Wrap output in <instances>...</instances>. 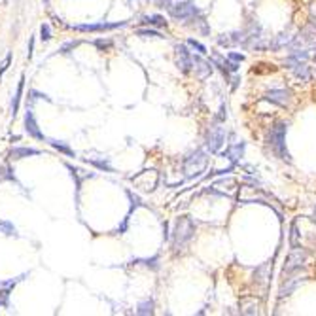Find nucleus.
<instances>
[{
  "mask_svg": "<svg viewBox=\"0 0 316 316\" xmlns=\"http://www.w3.org/2000/svg\"><path fill=\"white\" fill-rule=\"evenodd\" d=\"M134 34H136V36H142V38H163L158 31H154V29H138Z\"/></svg>",
  "mask_w": 316,
  "mask_h": 316,
  "instance_id": "21",
  "label": "nucleus"
},
{
  "mask_svg": "<svg viewBox=\"0 0 316 316\" xmlns=\"http://www.w3.org/2000/svg\"><path fill=\"white\" fill-rule=\"evenodd\" d=\"M42 2H44V6H49V2H51V0H42Z\"/></svg>",
  "mask_w": 316,
  "mask_h": 316,
  "instance_id": "38",
  "label": "nucleus"
},
{
  "mask_svg": "<svg viewBox=\"0 0 316 316\" xmlns=\"http://www.w3.org/2000/svg\"><path fill=\"white\" fill-rule=\"evenodd\" d=\"M10 64H12V53H8V55H6V59H4V63L0 64V80H2L4 72L10 68Z\"/></svg>",
  "mask_w": 316,
  "mask_h": 316,
  "instance_id": "27",
  "label": "nucleus"
},
{
  "mask_svg": "<svg viewBox=\"0 0 316 316\" xmlns=\"http://www.w3.org/2000/svg\"><path fill=\"white\" fill-rule=\"evenodd\" d=\"M0 233L6 235V237H19L15 225H13L12 221H8V220H0Z\"/></svg>",
  "mask_w": 316,
  "mask_h": 316,
  "instance_id": "17",
  "label": "nucleus"
},
{
  "mask_svg": "<svg viewBox=\"0 0 316 316\" xmlns=\"http://www.w3.org/2000/svg\"><path fill=\"white\" fill-rule=\"evenodd\" d=\"M170 15L178 21H193L195 17H199L201 12L195 8L193 2H180V4H172L169 8Z\"/></svg>",
  "mask_w": 316,
  "mask_h": 316,
  "instance_id": "4",
  "label": "nucleus"
},
{
  "mask_svg": "<svg viewBox=\"0 0 316 316\" xmlns=\"http://www.w3.org/2000/svg\"><path fill=\"white\" fill-rule=\"evenodd\" d=\"M174 51H176V66H178V70L182 74H188L193 68V59H191V53L188 51V46L178 44L174 48Z\"/></svg>",
  "mask_w": 316,
  "mask_h": 316,
  "instance_id": "8",
  "label": "nucleus"
},
{
  "mask_svg": "<svg viewBox=\"0 0 316 316\" xmlns=\"http://www.w3.org/2000/svg\"><path fill=\"white\" fill-rule=\"evenodd\" d=\"M0 180H15L10 167H0Z\"/></svg>",
  "mask_w": 316,
  "mask_h": 316,
  "instance_id": "26",
  "label": "nucleus"
},
{
  "mask_svg": "<svg viewBox=\"0 0 316 316\" xmlns=\"http://www.w3.org/2000/svg\"><path fill=\"white\" fill-rule=\"evenodd\" d=\"M136 313H138V315H154V301H152V299H146V301L138 303Z\"/></svg>",
  "mask_w": 316,
  "mask_h": 316,
  "instance_id": "19",
  "label": "nucleus"
},
{
  "mask_svg": "<svg viewBox=\"0 0 316 316\" xmlns=\"http://www.w3.org/2000/svg\"><path fill=\"white\" fill-rule=\"evenodd\" d=\"M292 70L293 74H295L297 78H301V80H307V78H309V66H307L305 63H299L297 66H293Z\"/></svg>",
  "mask_w": 316,
  "mask_h": 316,
  "instance_id": "20",
  "label": "nucleus"
},
{
  "mask_svg": "<svg viewBox=\"0 0 316 316\" xmlns=\"http://www.w3.org/2000/svg\"><path fill=\"white\" fill-rule=\"evenodd\" d=\"M225 140V131L223 127H218V125H212L210 129L207 131V136H205V146H207L208 152H218L221 144Z\"/></svg>",
  "mask_w": 316,
  "mask_h": 316,
  "instance_id": "6",
  "label": "nucleus"
},
{
  "mask_svg": "<svg viewBox=\"0 0 316 316\" xmlns=\"http://www.w3.org/2000/svg\"><path fill=\"white\" fill-rule=\"evenodd\" d=\"M93 44H95L97 48H100V49H108L110 46H112V42H110V40H95Z\"/></svg>",
  "mask_w": 316,
  "mask_h": 316,
  "instance_id": "33",
  "label": "nucleus"
},
{
  "mask_svg": "<svg viewBox=\"0 0 316 316\" xmlns=\"http://www.w3.org/2000/svg\"><path fill=\"white\" fill-rule=\"evenodd\" d=\"M286 123L279 122L275 123L267 133V144L269 148L277 154V158H280L282 161H290V154L286 150Z\"/></svg>",
  "mask_w": 316,
  "mask_h": 316,
  "instance_id": "1",
  "label": "nucleus"
},
{
  "mask_svg": "<svg viewBox=\"0 0 316 316\" xmlns=\"http://www.w3.org/2000/svg\"><path fill=\"white\" fill-rule=\"evenodd\" d=\"M292 57H295L297 61L305 63V61H307V59H309V53H307V51H293V53H292Z\"/></svg>",
  "mask_w": 316,
  "mask_h": 316,
  "instance_id": "31",
  "label": "nucleus"
},
{
  "mask_svg": "<svg viewBox=\"0 0 316 316\" xmlns=\"http://www.w3.org/2000/svg\"><path fill=\"white\" fill-rule=\"evenodd\" d=\"M32 53H34V38L29 40V51H27V57L32 59Z\"/></svg>",
  "mask_w": 316,
  "mask_h": 316,
  "instance_id": "35",
  "label": "nucleus"
},
{
  "mask_svg": "<svg viewBox=\"0 0 316 316\" xmlns=\"http://www.w3.org/2000/svg\"><path fill=\"white\" fill-rule=\"evenodd\" d=\"M188 46H191L193 49H197V53H201V55H205V53H207V48H205L201 42H197L195 38H190V40H188Z\"/></svg>",
  "mask_w": 316,
  "mask_h": 316,
  "instance_id": "24",
  "label": "nucleus"
},
{
  "mask_svg": "<svg viewBox=\"0 0 316 316\" xmlns=\"http://www.w3.org/2000/svg\"><path fill=\"white\" fill-rule=\"evenodd\" d=\"M140 261H142V263H146L148 267L152 265V267H154V269H158V261H159V257H158V255H156V257H152V259H140Z\"/></svg>",
  "mask_w": 316,
  "mask_h": 316,
  "instance_id": "34",
  "label": "nucleus"
},
{
  "mask_svg": "<svg viewBox=\"0 0 316 316\" xmlns=\"http://www.w3.org/2000/svg\"><path fill=\"white\" fill-rule=\"evenodd\" d=\"M315 220H316V214H315Z\"/></svg>",
  "mask_w": 316,
  "mask_h": 316,
  "instance_id": "40",
  "label": "nucleus"
},
{
  "mask_svg": "<svg viewBox=\"0 0 316 316\" xmlns=\"http://www.w3.org/2000/svg\"><path fill=\"white\" fill-rule=\"evenodd\" d=\"M225 118H227V108H225V106H221V108H220V116H218V120H220V122H223Z\"/></svg>",
  "mask_w": 316,
  "mask_h": 316,
  "instance_id": "37",
  "label": "nucleus"
},
{
  "mask_svg": "<svg viewBox=\"0 0 316 316\" xmlns=\"http://www.w3.org/2000/svg\"><path fill=\"white\" fill-rule=\"evenodd\" d=\"M27 277V273L21 275V277H15V279H10V280H0V307L8 309L10 307V293L12 290L21 282V280Z\"/></svg>",
  "mask_w": 316,
  "mask_h": 316,
  "instance_id": "9",
  "label": "nucleus"
},
{
  "mask_svg": "<svg viewBox=\"0 0 316 316\" xmlns=\"http://www.w3.org/2000/svg\"><path fill=\"white\" fill-rule=\"evenodd\" d=\"M142 23L152 25V27H165L167 21H165V17H161V15H158V13H154V15H146V17H142Z\"/></svg>",
  "mask_w": 316,
  "mask_h": 316,
  "instance_id": "18",
  "label": "nucleus"
},
{
  "mask_svg": "<svg viewBox=\"0 0 316 316\" xmlns=\"http://www.w3.org/2000/svg\"><path fill=\"white\" fill-rule=\"evenodd\" d=\"M80 42H74V40H70V42H66V44H63L61 48H59V53H70L76 46H78Z\"/></svg>",
  "mask_w": 316,
  "mask_h": 316,
  "instance_id": "28",
  "label": "nucleus"
},
{
  "mask_svg": "<svg viewBox=\"0 0 316 316\" xmlns=\"http://www.w3.org/2000/svg\"><path fill=\"white\" fill-rule=\"evenodd\" d=\"M40 40H42V42L51 40V27H49L48 23H44L40 27Z\"/></svg>",
  "mask_w": 316,
  "mask_h": 316,
  "instance_id": "23",
  "label": "nucleus"
},
{
  "mask_svg": "<svg viewBox=\"0 0 316 316\" xmlns=\"http://www.w3.org/2000/svg\"><path fill=\"white\" fill-rule=\"evenodd\" d=\"M156 4L161 8H170L172 6V0H156Z\"/></svg>",
  "mask_w": 316,
  "mask_h": 316,
  "instance_id": "36",
  "label": "nucleus"
},
{
  "mask_svg": "<svg viewBox=\"0 0 316 316\" xmlns=\"http://www.w3.org/2000/svg\"><path fill=\"white\" fill-rule=\"evenodd\" d=\"M315 61H316V49H315Z\"/></svg>",
  "mask_w": 316,
  "mask_h": 316,
  "instance_id": "39",
  "label": "nucleus"
},
{
  "mask_svg": "<svg viewBox=\"0 0 316 316\" xmlns=\"http://www.w3.org/2000/svg\"><path fill=\"white\" fill-rule=\"evenodd\" d=\"M191 59H193V68H191V70H195V76H197L199 80H205V78H208V76L212 74V64L208 61H205L201 53H199V55H191Z\"/></svg>",
  "mask_w": 316,
  "mask_h": 316,
  "instance_id": "11",
  "label": "nucleus"
},
{
  "mask_svg": "<svg viewBox=\"0 0 316 316\" xmlns=\"http://www.w3.org/2000/svg\"><path fill=\"white\" fill-rule=\"evenodd\" d=\"M205 165H207V154L203 150H195L184 159V170H186L188 176L199 174L201 170L205 169Z\"/></svg>",
  "mask_w": 316,
  "mask_h": 316,
  "instance_id": "3",
  "label": "nucleus"
},
{
  "mask_svg": "<svg viewBox=\"0 0 316 316\" xmlns=\"http://www.w3.org/2000/svg\"><path fill=\"white\" fill-rule=\"evenodd\" d=\"M307 250L305 248H299L295 246L292 248V252L288 254L286 257V263H284V269H282V275H288V273H293L297 269H303L305 267V261H307Z\"/></svg>",
  "mask_w": 316,
  "mask_h": 316,
  "instance_id": "5",
  "label": "nucleus"
},
{
  "mask_svg": "<svg viewBox=\"0 0 316 316\" xmlns=\"http://www.w3.org/2000/svg\"><path fill=\"white\" fill-rule=\"evenodd\" d=\"M49 144L55 148L57 152H61V154H64V156H68V158H76V154H74V150L68 144H64V142H61V140H49Z\"/></svg>",
  "mask_w": 316,
  "mask_h": 316,
  "instance_id": "16",
  "label": "nucleus"
},
{
  "mask_svg": "<svg viewBox=\"0 0 316 316\" xmlns=\"http://www.w3.org/2000/svg\"><path fill=\"white\" fill-rule=\"evenodd\" d=\"M290 246H292V248L299 246V229H297V223H292V227H290Z\"/></svg>",
  "mask_w": 316,
  "mask_h": 316,
  "instance_id": "22",
  "label": "nucleus"
},
{
  "mask_svg": "<svg viewBox=\"0 0 316 316\" xmlns=\"http://www.w3.org/2000/svg\"><path fill=\"white\" fill-rule=\"evenodd\" d=\"M265 100L275 102L279 106H286L290 102V91L288 89H271L265 93Z\"/></svg>",
  "mask_w": 316,
  "mask_h": 316,
  "instance_id": "12",
  "label": "nucleus"
},
{
  "mask_svg": "<svg viewBox=\"0 0 316 316\" xmlns=\"http://www.w3.org/2000/svg\"><path fill=\"white\" fill-rule=\"evenodd\" d=\"M193 235H195L193 220L188 218V216L178 218L176 225H174V231H172V246H174V250L184 248L186 244L193 239Z\"/></svg>",
  "mask_w": 316,
  "mask_h": 316,
  "instance_id": "2",
  "label": "nucleus"
},
{
  "mask_svg": "<svg viewBox=\"0 0 316 316\" xmlns=\"http://www.w3.org/2000/svg\"><path fill=\"white\" fill-rule=\"evenodd\" d=\"M288 42H290V34H288V32H282V34H279V38H277V48L288 44Z\"/></svg>",
  "mask_w": 316,
  "mask_h": 316,
  "instance_id": "30",
  "label": "nucleus"
},
{
  "mask_svg": "<svg viewBox=\"0 0 316 316\" xmlns=\"http://www.w3.org/2000/svg\"><path fill=\"white\" fill-rule=\"evenodd\" d=\"M25 131H27L29 136H32V138H36V140H44V138H46L44 133L40 131V127H38V122L36 118H34L32 108H27V112H25Z\"/></svg>",
  "mask_w": 316,
  "mask_h": 316,
  "instance_id": "10",
  "label": "nucleus"
},
{
  "mask_svg": "<svg viewBox=\"0 0 316 316\" xmlns=\"http://www.w3.org/2000/svg\"><path fill=\"white\" fill-rule=\"evenodd\" d=\"M31 156H40V150H36V148H12L10 150V159H13V161L31 158Z\"/></svg>",
  "mask_w": 316,
  "mask_h": 316,
  "instance_id": "13",
  "label": "nucleus"
},
{
  "mask_svg": "<svg viewBox=\"0 0 316 316\" xmlns=\"http://www.w3.org/2000/svg\"><path fill=\"white\" fill-rule=\"evenodd\" d=\"M125 21H118V23H89V25H72L70 29L76 32H104V31H114V29H122L125 27Z\"/></svg>",
  "mask_w": 316,
  "mask_h": 316,
  "instance_id": "7",
  "label": "nucleus"
},
{
  "mask_svg": "<svg viewBox=\"0 0 316 316\" xmlns=\"http://www.w3.org/2000/svg\"><path fill=\"white\" fill-rule=\"evenodd\" d=\"M243 315H257V303H243V309H241Z\"/></svg>",
  "mask_w": 316,
  "mask_h": 316,
  "instance_id": "25",
  "label": "nucleus"
},
{
  "mask_svg": "<svg viewBox=\"0 0 316 316\" xmlns=\"http://www.w3.org/2000/svg\"><path fill=\"white\" fill-rule=\"evenodd\" d=\"M29 95H31V102H34V100H38V98H46V100H49L48 95H44V93H38V91H29Z\"/></svg>",
  "mask_w": 316,
  "mask_h": 316,
  "instance_id": "32",
  "label": "nucleus"
},
{
  "mask_svg": "<svg viewBox=\"0 0 316 316\" xmlns=\"http://www.w3.org/2000/svg\"><path fill=\"white\" fill-rule=\"evenodd\" d=\"M244 154V142H239V144H233L225 150V154H223V158L231 159V161H237V159H241Z\"/></svg>",
  "mask_w": 316,
  "mask_h": 316,
  "instance_id": "15",
  "label": "nucleus"
},
{
  "mask_svg": "<svg viewBox=\"0 0 316 316\" xmlns=\"http://www.w3.org/2000/svg\"><path fill=\"white\" fill-rule=\"evenodd\" d=\"M23 89H25V76L19 78V84H17V89H15V95L12 98V116L15 118L17 112H19V106H21V98H23Z\"/></svg>",
  "mask_w": 316,
  "mask_h": 316,
  "instance_id": "14",
  "label": "nucleus"
},
{
  "mask_svg": "<svg viewBox=\"0 0 316 316\" xmlns=\"http://www.w3.org/2000/svg\"><path fill=\"white\" fill-rule=\"evenodd\" d=\"M227 59L233 63H243L244 61V55L243 53H235V51H229L227 53Z\"/></svg>",
  "mask_w": 316,
  "mask_h": 316,
  "instance_id": "29",
  "label": "nucleus"
}]
</instances>
